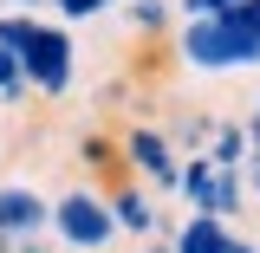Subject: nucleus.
<instances>
[{
	"label": "nucleus",
	"instance_id": "f257e3e1",
	"mask_svg": "<svg viewBox=\"0 0 260 253\" xmlns=\"http://www.w3.org/2000/svg\"><path fill=\"white\" fill-rule=\"evenodd\" d=\"M182 59L195 71H241V65H260V32L234 26L228 13H189L182 20Z\"/></svg>",
	"mask_w": 260,
	"mask_h": 253
},
{
	"label": "nucleus",
	"instance_id": "f03ea898",
	"mask_svg": "<svg viewBox=\"0 0 260 253\" xmlns=\"http://www.w3.org/2000/svg\"><path fill=\"white\" fill-rule=\"evenodd\" d=\"M72 39H65L59 26H32V39L20 46V71H26V85H39V91H65L72 85Z\"/></svg>",
	"mask_w": 260,
	"mask_h": 253
},
{
	"label": "nucleus",
	"instance_id": "7ed1b4c3",
	"mask_svg": "<svg viewBox=\"0 0 260 253\" xmlns=\"http://www.w3.org/2000/svg\"><path fill=\"white\" fill-rule=\"evenodd\" d=\"M176 182H182V195H189L195 214L228 221V214L241 208V175H234V169H221V162H189V169H176Z\"/></svg>",
	"mask_w": 260,
	"mask_h": 253
},
{
	"label": "nucleus",
	"instance_id": "20e7f679",
	"mask_svg": "<svg viewBox=\"0 0 260 253\" xmlns=\"http://www.w3.org/2000/svg\"><path fill=\"white\" fill-rule=\"evenodd\" d=\"M46 221L59 227V240H72V247H104V240L117 234L111 208H104L98 195H85V189H72L59 208H46Z\"/></svg>",
	"mask_w": 260,
	"mask_h": 253
},
{
	"label": "nucleus",
	"instance_id": "39448f33",
	"mask_svg": "<svg viewBox=\"0 0 260 253\" xmlns=\"http://www.w3.org/2000/svg\"><path fill=\"white\" fill-rule=\"evenodd\" d=\"M46 227V201L32 189H0V234H39Z\"/></svg>",
	"mask_w": 260,
	"mask_h": 253
},
{
	"label": "nucleus",
	"instance_id": "423d86ee",
	"mask_svg": "<svg viewBox=\"0 0 260 253\" xmlns=\"http://www.w3.org/2000/svg\"><path fill=\"white\" fill-rule=\"evenodd\" d=\"M176 253H234V234L215 214H189L182 234H176Z\"/></svg>",
	"mask_w": 260,
	"mask_h": 253
},
{
	"label": "nucleus",
	"instance_id": "0eeeda50",
	"mask_svg": "<svg viewBox=\"0 0 260 253\" xmlns=\"http://www.w3.org/2000/svg\"><path fill=\"white\" fill-rule=\"evenodd\" d=\"M130 162L150 182H176V156H169V143H162L156 130H130Z\"/></svg>",
	"mask_w": 260,
	"mask_h": 253
},
{
	"label": "nucleus",
	"instance_id": "6e6552de",
	"mask_svg": "<svg viewBox=\"0 0 260 253\" xmlns=\"http://www.w3.org/2000/svg\"><path fill=\"white\" fill-rule=\"evenodd\" d=\"M104 208H111V221H117V234H150V227H156V208H150V195H137V189H124V195H111V201H104Z\"/></svg>",
	"mask_w": 260,
	"mask_h": 253
},
{
	"label": "nucleus",
	"instance_id": "1a4fd4ad",
	"mask_svg": "<svg viewBox=\"0 0 260 253\" xmlns=\"http://www.w3.org/2000/svg\"><path fill=\"white\" fill-rule=\"evenodd\" d=\"M0 91H7V97H20V91H26V71H20V59H13L7 46H0Z\"/></svg>",
	"mask_w": 260,
	"mask_h": 253
},
{
	"label": "nucleus",
	"instance_id": "9d476101",
	"mask_svg": "<svg viewBox=\"0 0 260 253\" xmlns=\"http://www.w3.org/2000/svg\"><path fill=\"white\" fill-rule=\"evenodd\" d=\"M130 20H137L143 32H156V26H169V7H162V0H137V7H130Z\"/></svg>",
	"mask_w": 260,
	"mask_h": 253
},
{
	"label": "nucleus",
	"instance_id": "9b49d317",
	"mask_svg": "<svg viewBox=\"0 0 260 253\" xmlns=\"http://www.w3.org/2000/svg\"><path fill=\"white\" fill-rule=\"evenodd\" d=\"M111 0H59V13H72V20H85V13H104Z\"/></svg>",
	"mask_w": 260,
	"mask_h": 253
},
{
	"label": "nucleus",
	"instance_id": "f8f14e48",
	"mask_svg": "<svg viewBox=\"0 0 260 253\" xmlns=\"http://www.w3.org/2000/svg\"><path fill=\"white\" fill-rule=\"evenodd\" d=\"M189 13H221V7H234V0H182Z\"/></svg>",
	"mask_w": 260,
	"mask_h": 253
},
{
	"label": "nucleus",
	"instance_id": "ddd939ff",
	"mask_svg": "<svg viewBox=\"0 0 260 253\" xmlns=\"http://www.w3.org/2000/svg\"><path fill=\"white\" fill-rule=\"evenodd\" d=\"M13 7H32V0H13Z\"/></svg>",
	"mask_w": 260,
	"mask_h": 253
},
{
	"label": "nucleus",
	"instance_id": "4468645a",
	"mask_svg": "<svg viewBox=\"0 0 260 253\" xmlns=\"http://www.w3.org/2000/svg\"><path fill=\"white\" fill-rule=\"evenodd\" d=\"M254 136H260V117H254Z\"/></svg>",
	"mask_w": 260,
	"mask_h": 253
}]
</instances>
